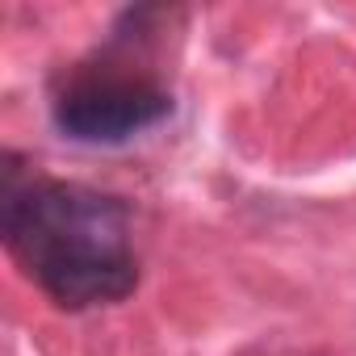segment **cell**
<instances>
[{
	"label": "cell",
	"mask_w": 356,
	"mask_h": 356,
	"mask_svg": "<svg viewBox=\"0 0 356 356\" xmlns=\"http://www.w3.org/2000/svg\"><path fill=\"white\" fill-rule=\"evenodd\" d=\"M0 239L63 310L113 306L138 285L130 206L76 181L34 176L13 151L0 159Z\"/></svg>",
	"instance_id": "1"
},
{
	"label": "cell",
	"mask_w": 356,
	"mask_h": 356,
	"mask_svg": "<svg viewBox=\"0 0 356 356\" xmlns=\"http://www.w3.org/2000/svg\"><path fill=\"white\" fill-rule=\"evenodd\" d=\"M51 118H55V130L72 143L113 147L172 118V97L151 84L101 80V84L67 88L51 105Z\"/></svg>",
	"instance_id": "2"
}]
</instances>
